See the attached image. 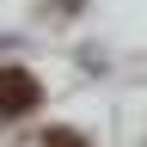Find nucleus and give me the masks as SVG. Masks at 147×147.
<instances>
[{"label":"nucleus","mask_w":147,"mask_h":147,"mask_svg":"<svg viewBox=\"0 0 147 147\" xmlns=\"http://www.w3.org/2000/svg\"><path fill=\"white\" fill-rule=\"evenodd\" d=\"M43 147H86V141L74 135V129H49V135H43Z\"/></svg>","instance_id":"nucleus-2"},{"label":"nucleus","mask_w":147,"mask_h":147,"mask_svg":"<svg viewBox=\"0 0 147 147\" xmlns=\"http://www.w3.org/2000/svg\"><path fill=\"white\" fill-rule=\"evenodd\" d=\"M37 98H43V86L25 67H0V117H25V110H37Z\"/></svg>","instance_id":"nucleus-1"}]
</instances>
